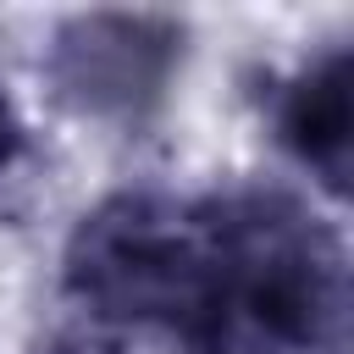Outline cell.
Masks as SVG:
<instances>
[{
	"mask_svg": "<svg viewBox=\"0 0 354 354\" xmlns=\"http://www.w3.org/2000/svg\"><path fill=\"white\" fill-rule=\"evenodd\" d=\"M277 144L293 155V166L332 199L348 194V144H354V105H348V44H326L321 55H304L271 100Z\"/></svg>",
	"mask_w": 354,
	"mask_h": 354,
	"instance_id": "3957f363",
	"label": "cell"
},
{
	"mask_svg": "<svg viewBox=\"0 0 354 354\" xmlns=\"http://www.w3.org/2000/svg\"><path fill=\"white\" fill-rule=\"evenodd\" d=\"M183 61V28L144 11H83L66 17L44 50V77L55 94L100 122L144 116Z\"/></svg>",
	"mask_w": 354,
	"mask_h": 354,
	"instance_id": "7a4b0ae2",
	"label": "cell"
},
{
	"mask_svg": "<svg viewBox=\"0 0 354 354\" xmlns=\"http://www.w3.org/2000/svg\"><path fill=\"white\" fill-rule=\"evenodd\" d=\"M22 149H28V122H22L17 100H11V88L0 83V177L22 160Z\"/></svg>",
	"mask_w": 354,
	"mask_h": 354,
	"instance_id": "277c9868",
	"label": "cell"
},
{
	"mask_svg": "<svg viewBox=\"0 0 354 354\" xmlns=\"http://www.w3.org/2000/svg\"><path fill=\"white\" fill-rule=\"evenodd\" d=\"M343 227L266 183L116 188L55 249L33 354H348Z\"/></svg>",
	"mask_w": 354,
	"mask_h": 354,
	"instance_id": "6da1fadb",
	"label": "cell"
}]
</instances>
